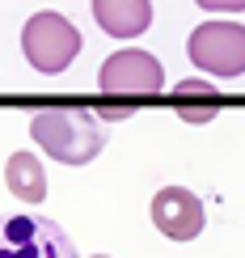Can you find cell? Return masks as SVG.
Returning <instances> with one entry per match:
<instances>
[{"instance_id":"30bf717a","label":"cell","mask_w":245,"mask_h":258,"mask_svg":"<svg viewBox=\"0 0 245 258\" xmlns=\"http://www.w3.org/2000/svg\"><path fill=\"white\" fill-rule=\"evenodd\" d=\"M207 13H245V0H195Z\"/></svg>"},{"instance_id":"8992f818","label":"cell","mask_w":245,"mask_h":258,"mask_svg":"<svg viewBox=\"0 0 245 258\" xmlns=\"http://www.w3.org/2000/svg\"><path fill=\"white\" fill-rule=\"evenodd\" d=\"M152 224L169 241H195L203 233V224H207V212H203V203H199L195 190L165 186V190L152 195Z\"/></svg>"},{"instance_id":"6da1fadb","label":"cell","mask_w":245,"mask_h":258,"mask_svg":"<svg viewBox=\"0 0 245 258\" xmlns=\"http://www.w3.org/2000/svg\"><path fill=\"white\" fill-rule=\"evenodd\" d=\"M30 136L47 157L63 165H89L106 148V132L89 110H42L30 119Z\"/></svg>"},{"instance_id":"5b68a950","label":"cell","mask_w":245,"mask_h":258,"mask_svg":"<svg viewBox=\"0 0 245 258\" xmlns=\"http://www.w3.org/2000/svg\"><path fill=\"white\" fill-rule=\"evenodd\" d=\"M98 89L110 93V98H152V93L165 89V68H161V59L148 55V51L123 47V51H114V55L102 63Z\"/></svg>"},{"instance_id":"277c9868","label":"cell","mask_w":245,"mask_h":258,"mask_svg":"<svg viewBox=\"0 0 245 258\" xmlns=\"http://www.w3.org/2000/svg\"><path fill=\"white\" fill-rule=\"evenodd\" d=\"M186 55L199 72H211L220 81H232L245 72V26L237 21H203L190 30Z\"/></svg>"},{"instance_id":"7c38bea8","label":"cell","mask_w":245,"mask_h":258,"mask_svg":"<svg viewBox=\"0 0 245 258\" xmlns=\"http://www.w3.org/2000/svg\"><path fill=\"white\" fill-rule=\"evenodd\" d=\"M93 258H110V254H93Z\"/></svg>"},{"instance_id":"ba28073f","label":"cell","mask_w":245,"mask_h":258,"mask_svg":"<svg viewBox=\"0 0 245 258\" xmlns=\"http://www.w3.org/2000/svg\"><path fill=\"white\" fill-rule=\"evenodd\" d=\"M5 186L13 190L17 203L38 208V203L47 199V169H42V161L34 153H13L5 161Z\"/></svg>"},{"instance_id":"9c48e42d","label":"cell","mask_w":245,"mask_h":258,"mask_svg":"<svg viewBox=\"0 0 245 258\" xmlns=\"http://www.w3.org/2000/svg\"><path fill=\"white\" fill-rule=\"evenodd\" d=\"M178 98H190V93H199V98H211V93H216V85H211V81H195V77H190V81H182V85H178Z\"/></svg>"},{"instance_id":"3957f363","label":"cell","mask_w":245,"mask_h":258,"mask_svg":"<svg viewBox=\"0 0 245 258\" xmlns=\"http://www.w3.org/2000/svg\"><path fill=\"white\" fill-rule=\"evenodd\" d=\"M21 51L34 72L55 77L80 55V30L59 13H34L21 26Z\"/></svg>"},{"instance_id":"8fae6325","label":"cell","mask_w":245,"mask_h":258,"mask_svg":"<svg viewBox=\"0 0 245 258\" xmlns=\"http://www.w3.org/2000/svg\"><path fill=\"white\" fill-rule=\"evenodd\" d=\"M182 119L186 123H207V119H216V110H182Z\"/></svg>"},{"instance_id":"7a4b0ae2","label":"cell","mask_w":245,"mask_h":258,"mask_svg":"<svg viewBox=\"0 0 245 258\" xmlns=\"http://www.w3.org/2000/svg\"><path fill=\"white\" fill-rule=\"evenodd\" d=\"M0 258H80L76 241L55 220L34 212H5L0 216Z\"/></svg>"},{"instance_id":"52a82bcc","label":"cell","mask_w":245,"mask_h":258,"mask_svg":"<svg viewBox=\"0 0 245 258\" xmlns=\"http://www.w3.org/2000/svg\"><path fill=\"white\" fill-rule=\"evenodd\" d=\"M93 21L110 38H140L152 26V0H93Z\"/></svg>"}]
</instances>
